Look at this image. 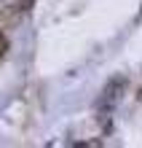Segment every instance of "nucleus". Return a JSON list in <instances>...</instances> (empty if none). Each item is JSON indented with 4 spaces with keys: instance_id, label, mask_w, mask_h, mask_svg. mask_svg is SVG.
<instances>
[{
    "instance_id": "1",
    "label": "nucleus",
    "mask_w": 142,
    "mask_h": 148,
    "mask_svg": "<svg viewBox=\"0 0 142 148\" xmlns=\"http://www.w3.org/2000/svg\"><path fill=\"white\" fill-rule=\"evenodd\" d=\"M123 86H126L123 78H110V81L105 84V89L99 94V102H96V110H99L102 116H107V113L118 105V100H121V94H123Z\"/></svg>"
},
{
    "instance_id": "2",
    "label": "nucleus",
    "mask_w": 142,
    "mask_h": 148,
    "mask_svg": "<svg viewBox=\"0 0 142 148\" xmlns=\"http://www.w3.org/2000/svg\"><path fill=\"white\" fill-rule=\"evenodd\" d=\"M5 51H8V38L3 35V32H0V57H3Z\"/></svg>"
},
{
    "instance_id": "3",
    "label": "nucleus",
    "mask_w": 142,
    "mask_h": 148,
    "mask_svg": "<svg viewBox=\"0 0 142 148\" xmlns=\"http://www.w3.org/2000/svg\"><path fill=\"white\" fill-rule=\"evenodd\" d=\"M30 5H32V0H22V8H24V11H27Z\"/></svg>"
},
{
    "instance_id": "4",
    "label": "nucleus",
    "mask_w": 142,
    "mask_h": 148,
    "mask_svg": "<svg viewBox=\"0 0 142 148\" xmlns=\"http://www.w3.org/2000/svg\"><path fill=\"white\" fill-rule=\"evenodd\" d=\"M139 102H142V92H139Z\"/></svg>"
}]
</instances>
